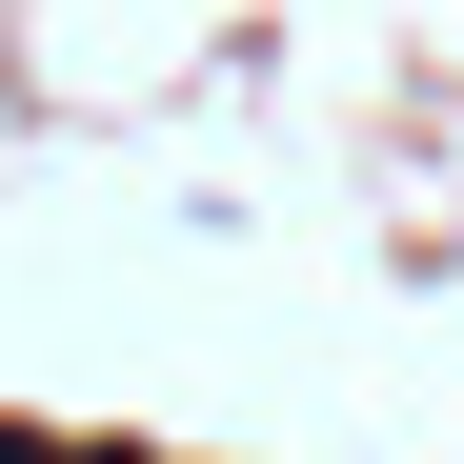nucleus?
<instances>
[{"instance_id":"1","label":"nucleus","mask_w":464,"mask_h":464,"mask_svg":"<svg viewBox=\"0 0 464 464\" xmlns=\"http://www.w3.org/2000/svg\"><path fill=\"white\" fill-rule=\"evenodd\" d=\"M0 464H41V444H0Z\"/></svg>"}]
</instances>
